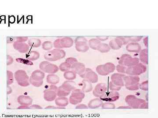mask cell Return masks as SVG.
<instances>
[{
	"mask_svg": "<svg viewBox=\"0 0 158 118\" xmlns=\"http://www.w3.org/2000/svg\"><path fill=\"white\" fill-rule=\"evenodd\" d=\"M7 94L9 95L12 93V92H13V89L9 85H7Z\"/></svg>",
	"mask_w": 158,
	"mask_h": 118,
	"instance_id": "53",
	"label": "cell"
},
{
	"mask_svg": "<svg viewBox=\"0 0 158 118\" xmlns=\"http://www.w3.org/2000/svg\"><path fill=\"white\" fill-rule=\"evenodd\" d=\"M147 70V67L142 63L127 67L126 74L131 76H138L145 73Z\"/></svg>",
	"mask_w": 158,
	"mask_h": 118,
	"instance_id": "7",
	"label": "cell"
},
{
	"mask_svg": "<svg viewBox=\"0 0 158 118\" xmlns=\"http://www.w3.org/2000/svg\"><path fill=\"white\" fill-rule=\"evenodd\" d=\"M108 88H109L110 91L118 92V91H119L121 89L122 87L116 86L111 81L109 82V84H108Z\"/></svg>",
	"mask_w": 158,
	"mask_h": 118,
	"instance_id": "40",
	"label": "cell"
},
{
	"mask_svg": "<svg viewBox=\"0 0 158 118\" xmlns=\"http://www.w3.org/2000/svg\"><path fill=\"white\" fill-rule=\"evenodd\" d=\"M118 37L120 39L123 45L128 44L130 42V40H131V37Z\"/></svg>",
	"mask_w": 158,
	"mask_h": 118,
	"instance_id": "43",
	"label": "cell"
},
{
	"mask_svg": "<svg viewBox=\"0 0 158 118\" xmlns=\"http://www.w3.org/2000/svg\"><path fill=\"white\" fill-rule=\"evenodd\" d=\"M28 44L30 47L37 48L41 46L42 42L41 40L38 38H31L28 41Z\"/></svg>",
	"mask_w": 158,
	"mask_h": 118,
	"instance_id": "32",
	"label": "cell"
},
{
	"mask_svg": "<svg viewBox=\"0 0 158 118\" xmlns=\"http://www.w3.org/2000/svg\"><path fill=\"white\" fill-rule=\"evenodd\" d=\"M45 73L40 70H36L32 72L30 76V84L35 87H40L43 84Z\"/></svg>",
	"mask_w": 158,
	"mask_h": 118,
	"instance_id": "5",
	"label": "cell"
},
{
	"mask_svg": "<svg viewBox=\"0 0 158 118\" xmlns=\"http://www.w3.org/2000/svg\"><path fill=\"white\" fill-rule=\"evenodd\" d=\"M86 68L85 64L78 62L72 65L70 70L74 72L76 75L78 74L80 76L85 72Z\"/></svg>",
	"mask_w": 158,
	"mask_h": 118,
	"instance_id": "19",
	"label": "cell"
},
{
	"mask_svg": "<svg viewBox=\"0 0 158 118\" xmlns=\"http://www.w3.org/2000/svg\"><path fill=\"white\" fill-rule=\"evenodd\" d=\"M101 41H100L97 38H93L89 40L88 43L89 46L93 50H98V47L101 44Z\"/></svg>",
	"mask_w": 158,
	"mask_h": 118,
	"instance_id": "30",
	"label": "cell"
},
{
	"mask_svg": "<svg viewBox=\"0 0 158 118\" xmlns=\"http://www.w3.org/2000/svg\"><path fill=\"white\" fill-rule=\"evenodd\" d=\"M63 75L65 79L68 81H73L75 79L76 77V74L72 70H70L65 72Z\"/></svg>",
	"mask_w": 158,
	"mask_h": 118,
	"instance_id": "33",
	"label": "cell"
},
{
	"mask_svg": "<svg viewBox=\"0 0 158 118\" xmlns=\"http://www.w3.org/2000/svg\"><path fill=\"white\" fill-rule=\"evenodd\" d=\"M65 61L71 66L73 64H74V63L78 62V60H77V59L76 58L72 57H69V58H67Z\"/></svg>",
	"mask_w": 158,
	"mask_h": 118,
	"instance_id": "44",
	"label": "cell"
},
{
	"mask_svg": "<svg viewBox=\"0 0 158 118\" xmlns=\"http://www.w3.org/2000/svg\"><path fill=\"white\" fill-rule=\"evenodd\" d=\"M28 40V37H8L7 43L17 42L25 43Z\"/></svg>",
	"mask_w": 158,
	"mask_h": 118,
	"instance_id": "31",
	"label": "cell"
},
{
	"mask_svg": "<svg viewBox=\"0 0 158 118\" xmlns=\"http://www.w3.org/2000/svg\"><path fill=\"white\" fill-rule=\"evenodd\" d=\"M125 74L120 73H115L111 75V81L116 86L119 87H123L124 86L123 77Z\"/></svg>",
	"mask_w": 158,
	"mask_h": 118,
	"instance_id": "18",
	"label": "cell"
},
{
	"mask_svg": "<svg viewBox=\"0 0 158 118\" xmlns=\"http://www.w3.org/2000/svg\"><path fill=\"white\" fill-rule=\"evenodd\" d=\"M66 53L62 49H55L46 52L44 58L48 61H57L65 57Z\"/></svg>",
	"mask_w": 158,
	"mask_h": 118,
	"instance_id": "4",
	"label": "cell"
},
{
	"mask_svg": "<svg viewBox=\"0 0 158 118\" xmlns=\"http://www.w3.org/2000/svg\"><path fill=\"white\" fill-rule=\"evenodd\" d=\"M39 68L44 73L55 74L59 70V67L48 61H44L39 64Z\"/></svg>",
	"mask_w": 158,
	"mask_h": 118,
	"instance_id": "12",
	"label": "cell"
},
{
	"mask_svg": "<svg viewBox=\"0 0 158 118\" xmlns=\"http://www.w3.org/2000/svg\"><path fill=\"white\" fill-rule=\"evenodd\" d=\"M101 100L102 101L108 103H113L117 101L119 98V94L117 92L109 91L100 97Z\"/></svg>",
	"mask_w": 158,
	"mask_h": 118,
	"instance_id": "16",
	"label": "cell"
},
{
	"mask_svg": "<svg viewBox=\"0 0 158 118\" xmlns=\"http://www.w3.org/2000/svg\"><path fill=\"white\" fill-rule=\"evenodd\" d=\"M14 78L19 85L22 87H26L30 85V78L25 70H17L14 74Z\"/></svg>",
	"mask_w": 158,
	"mask_h": 118,
	"instance_id": "6",
	"label": "cell"
},
{
	"mask_svg": "<svg viewBox=\"0 0 158 118\" xmlns=\"http://www.w3.org/2000/svg\"><path fill=\"white\" fill-rule=\"evenodd\" d=\"M116 70L119 73L124 74H126V70H127V67L119 64H118L117 65L116 67Z\"/></svg>",
	"mask_w": 158,
	"mask_h": 118,
	"instance_id": "39",
	"label": "cell"
},
{
	"mask_svg": "<svg viewBox=\"0 0 158 118\" xmlns=\"http://www.w3.org/2000/svg\"><path fill=\"white\" fill-rule=\"evenodd\" d=\"M116 66L114 64L110 62L105 63L104 64L100 65L96 67L97 73L102 76H106L114 71Z\"/></svg>",
	"mask_w": 158,
	"mask_h": 118,
	"instance_id": "10",
	"label": "cell"
},
{
	"mask_svg": "<svg viewBox=\"0 0 158 118\" xmlns=\"http://www.w3.org/2000/svg\"><path fill=\"white\" fill-rule=\"evenodd\" d=\"M18 103L20 104V106L25 105V106H30L32 105L33 99L27 95H19L17 98Z\"/></svg>",
	"mask_w": 158,
	"mask_h": 118,
	"instance_id": "22",
	"label": "cell"
},
{
	"mask_svg": "<svg viewBox=\"0 0 158 118\" xmlns=\"http://www.w3.org/2000/svg\"><path fill=\"white\" fill-rule=\"evenodd\" d=\"M53 44L51 42L49 41L44 42L42 44V47L44 50L45 51H50L53 48Z\"/></svg>",
	"mask_w": 158,
	"mask_h": 118,
	"instance_id": "37",
	"label": "cell"
},
{
	"mask_svg": "<svg viewBox=\"0 0 158 118\" xmlns=\"http://www.w3.org/2000/svg\"><path fill=\"white\" fill-rule=\"evenodd\" d=\"M107 85L105 83L98 84L95 86L93 91V94L96 97L100 98L107 92Z\"/></svg>",
	"mask_w": 158,
	"mask_h": 118,
	"instance_id": "17",
	"label": "cell"
},
{
	"mask_svg": "<svg viewBox=\"0 0 158 118\" xmlns=\"http://www.w3.org/2000/svg\"><path fill=\"white\" fill-rule=\"evenodd\" d=\"M47 82L50 84L56 85L59 82V77L56 74H49L46 78Z\"/></svg>",
	"mask_w": 158,
	"mask_h": 118,
	"instance_id": "27",
	"label": "cell"
},
{
	"mask_svg": "<svg viewBox=\"0 0 158 118\" xmlns=\"http://www.w3.org/2000/svg\"><path fill=\"white\" fill-rule=\"evenodd\" d=\"M82 84H83L82 91L84 93L89 92L93 89V85L92 83L88 81L87 80L84 79L82 81Z\"/></svg>",
	"mask_w": 158,
	"mask_h": 118,
	"instance_id": "28",
	"label": "cell"
},
{
	"mask_svg": "<svg viewBox=\"0 0 158 118\" xmlns=\"http://www.w3.org/2000/svg\"><path fill=\"white\" fill-rule=\"evenodd\" d=\"M7 84L10 85L13 83L14 80V75L13 72L10 70L7 71Z\"/></svg>",
	"mask_w": 158,
	"mask_h": 118,
	"instance_id": "36",
	"label": "cell"
},
{
	"mask_svg": "<svg viewBox=\"0 0 158 118\" xmlns=\"http://www.w3.org/2000/svg\"><path fill=\"white\" fill-rule=\"evenodd\" d=\"M53 46L56 49H62L72 47L74 44V41L70 37H64L59 38L53 43Z\"/></svg>",
	"mask_w": 158,
	"mask_h": 118,
	"instance_id": "8",
	"label": "cell"
},
{
	"mask_svg": "<svg viewBox=\"0 0 158 118\" xmlns=\"http://www.w3.org/2000/svg\"><path fill=\"white\" fill-rule=\"evenodd\" d=\"M108 37H96L98 40H99L100 41H105L106 40L108 39Z\"/></svg>",
	"mask_w": 158,
	"mask_h": 118,
	"instance_id": "50",
	"label": "cell"
},
{
	"mask_svg": "<svg viewBox=\"0 0 158 118\" xmlns=\"http://www.w3.org/2000/svg\"><path fill=\"white\" fill-rule=\"evenodd\" d=\"M139 63V59L137 57H132L129 54L122 55L119 60V64L127 67L133 66Z\"/></svg>",
	"mask_w": 158,
	"mask_h": 118,
	"instance_id": "11",
	"label": "cell"
},
{
	"mask_svg": "<svg viewBox=\"0 0 158 118\" xmlns=\"http://www.w3.org/2000/svg\"><path fill=\"white\" fill-rule=\"evenodd\" d=\"M140 78L138 76L125 75L123 77L124 86L130 91H136L139 89Z\"/></svg>",
	"mask_w": 158,
	"mask_h": 118,
	"instance_id": "3",
	"label": "cell"
},
{
	"mask_svg": "<svg viewBox=\"0 0 158 118\" xmlns=\"http://www.w3.org/2000/svg\"><path fill=\"white\" fill-rule=\"evenodd\" d=\"M75 48L76 51L81 53H85L89 49L88 40L84 37H78L75 40Z\"/></svg>",
	"mask_w": 158,
	"mask_h": 118,
	"instance_id": "14",
	"label": "cell"
},
{
	"mask_svg": "<svg viewBox=\"0 0 158 118\" xmlns=\"http://www.w3.org/2000/svg\"><path fill=\"white\" fill-rule=\"evenodd\" d=\"M13 46L16 51L22 54L27 53L30 50V46L26 43L15 42L13 43Z\"/></svg>",
	"mask_w": 158,
	"mask_h": 118,
	"instance_id": "20",
	"label": "cell"
},
{
	"mask_svg": "<svg viewBox=\"0 0 158 118\" xmlns=\"http://www.w3.org/2000/svg\"><path fill=\"white\" fill-rule=\"evenodd\" d=\"M71 65L68 64L67 62H65L61 63L59 66V70L62 71V72H65L66 71H69L70 70Z\"/></svg>",
	"mask_w": 158,
	"mask_h": 118,
	"instance_id": "35",
	"label": "cell"
},
{
	"mask_svg": "<svg viewBox=\"0 0 158 118\" xmlns=\"http://www.w3.org/2000/svg\"><path fill=\"white\" fill-rule=\"evenodd\" d=\"M148 81H145L139 84V89H142L145 91H148Z\"/></svg>",
	"mask_w": 158,
	"mask_h": 118,
	"instance_id": "42",
	"label": "cell"
},
{
	"mask_svg": "<svg viewBox=\"0 0 158 118\" xmlns=\"http://www.w3.org/2000/svg\"><path fill=\"white\" fill-rule=\"evenodd\" d=\"M14 59L10 55L7 56V65L9 66L12 64L13 62Z\"/></svg>",
	"mask_w": 158,
	"mask_h": 118,
	"instance_id": "48",
	"label": "cell"
},
{
	"mask_svg": "<svg viewBox=\"0 0 158 118\" xmlns=\"http://www.w3.org/2000/svg\"><path fill=\"white\" fill-rule=\"evenodd\" d=\"M110 46L109 45L106 44V43H102L100 45L99 47L98 48V51L101 53H108L110 51Z\"/></svg>",
	"mask_w": 158,
	"mask_h": 118,
	"instance_id": "34",
	"label": "cell"
},
{
	"mask_svg": "<svg viewBox=\"0 0 158 118\" xmlns=\"http://www.w3.org/2000/svg\"><path fill=\"white\" fill-rule=\"evenodd\" d=\"M30 109H43L42 107L41 106L36 104L31 105L30 106Z\"/></svg>",
	"mask_w": 158,
	"mask_h": 118,
	"instance_id": "49",
	"label": "cell"
},
{
	"mask_svg": "<svg viewBox=\"0 0 158 118\" xmlns=\"http://www.w3.org/2000/svg\"><path fill=\"white\" fill-rule=\"evenodd\" d=\"M117 109H131V107L129 106H121L118 107Z\"/></svg>",
	"mask_w": 158,
	"mask_h": 118,
	"instance_id": "54",
	"label": "cell"
},
{
	"mask_svg": "<svg viewBox=\"0 0 158 118\" xmlns=\"http://www.w3.org/2000/svg\"><path fill=\"white\" fill-rule=\"evenodd\" d=\"M122 42L118 37L111 40L109 43L110 48L114 50H119L122 47Z\"/></svg>",
	"mask_w": 158,
	"mask_h": 118,
	"instance_id": "23",
	"label": "cell"
},
{
	"mask_svg": "<svg viewBox=\"0 0 158 118\" xmlns=\"http://www.w3.org/2000/svg\"><path fill=\"white\" fill-rule=\"evenodd\" d=\"M139 60L144 65L148 64V49H143L140 52Z\"/></svg>",
	"mask_w": 158,
	"mask_h": 118,
	"instance_id": "25",
	"label": "cell"
},
{
	"mask_svg": "<svg viewBox=\"0 0 158 118\" xmlns=\"http://www.w3.org/2000/svg\"><path fill=\"white\" fill-rule=\"evenodd\" d=\"M125 102L128 106L134 109H148V103L142 98H138L134 95H127L125 97Z\"/></svg>",
	"mask_w": 158,
	"mask_h": 118,
	"instance_id": "1",
	"label": "cell"
},
{
	"mask_svg": "<svg viewBox=\"0 0 158 118\" xmlns=\"http://www.w3.org/2000/svg\"><path fill=\"white\" fill-rule=\"evenodd\" d=\"M126 49L131 53H138L141 51L142 47L138 43L131 42L127 45Z\"/></svg>",
	"mask_w": 158,
	"mask_h": 118,
	"instance_id": "21",
	"label": "cell"
},
{
	"mask_svg": "<svg viewBox=\"0 0 158 118\" xmlns=\"http://www.w3.org/2000/svg\"><path fill=\"white\" fill-rule=\"evenodd\" d=\"M40 56V53L36 51H31L26 54L27 59L31 61L37 60Z\"/></svg>",
	"mask_w": 158,
	"mask_h": 118,
	"instance_id": "29",
	"label": "cell"
},
{
	"mask_svg": "<svg viewBox=\"0 0 158 118\" xmlns=\"http://www.w3.org/2000/svg\"><path fill=\"white\" fill-rule=\"evenodd\" d=\"M57 86L51 84L48 89L44 91V98L47 102H51L55 101L56 98Z\"/></svg>",
	"mask_w": 158,
	"mask_h": 118,
	"instance_id": "13",
	"label": "cell"
},
{
	"mask_svg": "<svg viewBox=\"0 0 158 118\" xmlns=\"http://www.w3.org/2000/svg\"><path fill=\"white\" fill-rule=\"evenodd\" d=\"M18 109H30V106H25V105H22L20 106L18 108Z\"/></svg>",
	"mask_w": 158,
	"mask_h": 118,
	"instance_id": "51",
	"label": "cell"
},
{
	"mask_svg": "<svg viewBox=\"0 0 158 118\" xmlns=\"http://www.w3.org/2000/svg\"><path fill=\"white\" fill-rule=\"evenodd\" d=\"M65 107H61L59 106H48L45 108V109H65Z\"/></svg>",
	"mask_w": 158,
	"mask_h": 118,
	"instance_id": "47",
	"label": "cell"
},
{
	"mask_svg": "<svg viewBox=\"0 0 158 118\" xmlns=\"http://www.w3.org/2000/svg\"><path fill=\"white\" fill-rule=\"evenodd\" d=\"M103 103V101L101 100L100 98L97 97L90 100L89 102L88 106V108L90 109H95L101 107Z\"/></svg>",
	"mask_w": 158,
	"mask_h": 118,
	"instance_id": "24",
	"label": "cell"
},
{
	"mask_svg": "<svg viewBox=\"0 0 158 118\" xmlns=\"http://www.w3.org/2000/svg\"><path fill=\"white\" fill-rule=\"evenodd\" d=\"M55 101V103L57 106L61 107H65L66 106L69 105V101L66 97H56Z\"/></svg>",
	"mask_w": 158,
	"mask_h": 118,
	"instance_id": "26",
	"label": "cell"
},
{
	"mask_svg": "<svg viewBox=\"0 0 158 118\" xmlns=\"http://www.w3.org/2000/svg\"><path fill=\"white\" fill-rule=\"evenodd\" d=\"M85 94L81 89H76L72 91L69 101L73 105L80 104L85 97Z\"/></svg>",
	"mask_w": 158,
	"mask_h": 118,
	"instance_id": "9",
	"label": "cell"
},
{
	"mask_svg": "<svg viewBox=\"0 0 158 118\" xmlns=\"http://www.w3.org/2000/svg\"><path fill=\"white\" fill-rule=\"evenodd\" d=\"M76 84L73 81L67 80L58 87L57 95L59 97L68 96L72 91L76 89Z\"/></svg>",
	"mask_w": 158,
	"mask_h": 118,
	"instance_id": "2",
	"label": "cell"
},
{
	"mask_svg": "<svg viewBox=\"0 0 158 118\" xmlns=\"http://www.w3.org/2000/svg\"><path fill=\"white\" fill-rule=\"evenodd\" d=\"M142 38L143 37H131L130 41L131 42L137 43L141 41Z\"/></svg>",
	"mask_w": 158,
	"mask_h": 118,
	"instance_id": "45",
	"label": "cell"
},
{
	"mask_svg": "<svg viewBox=\"0 0 158 118\" xmlns=\"http://www.w3.org/2000/svg\"><path fill=\"white\" fill-rule=\"evenodd\" d=\"M16 60L19 63H22V64L27 65L31 66L33 65V63L32 62V61H30L27 59H23V58H17Z\"/></svg>",
	"mask_w": 158,
	"mask_h": 118,
	"instance_id": "41",
	"label": "cell"
},
{
	"mask_svg": "<svg viewBox=\"0 0 158 118\" xmlns=\"http://www.w3.org/2000/svg\"><path fill=\"white\" fill-rule=\"evenodd\" d=\"M79 76L82 78L87 80L92 83H96L99 80L98 74L89 68H86L85 72Z\"/></svg>",
	"mask_w": 158,
	"mask_h": 118,
	"instance_id": "15",
	"label": "cell"
},
{
	"mask_svg": "<svg viewBox=\"0 0 158 118\" xmlns=\"http://www.w3.org/2000/svg\"><path fill=\"white\" fill-rule=\"evenodd\" d=\"M143 43L145 45V46L148 48V37H145L143 39Z\"/></svg>",
	"mask_w": 158,
	"mask_h": 118,
	"instance_id": "52",
	"label": "cell"
},
{
	"mask_svg": "<svg viewBox=\"0 0 158 118\" xmlns=\"http://www.w3.org/2000/svg\"><path fill=\"white\" fill-rule=\"evenodd\" d=\"M76 109H88V107L84 104H79L76 107Z\"/></svg>",
	"mask_w": 158,
	"mask_h": 118,
	"instance_id": "46",
	"label": "cell"
},
{
	"mask_svg": "<svg viewBox=\"0 0 158 118\" xmlns=\"http://www.w3.org/2000/svg\"><path fill=\"white\" fill-rule=\"evenodd\" d=\"M101 107L102 109H114L116 108V106L113 103L105 102L102 104Z\"/></svg>",
	"mask_w": 158,
	"mask_h": 118,
	"instance_id": "38",
	"label": "cell"
}]
</instances>
